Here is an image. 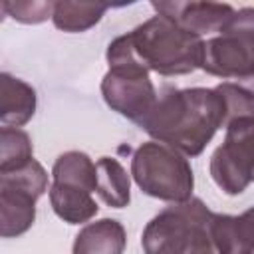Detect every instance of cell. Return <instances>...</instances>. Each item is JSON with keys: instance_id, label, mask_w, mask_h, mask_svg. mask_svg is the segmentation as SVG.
Returning <instances> with one entry per match:
<instances>
[{"instance_id": "cell-1", "label": "cell", "mask_w": 254, "mask_h": 254, "mask_svg": "<svg viewBox=\"0 0 254 254\" xmlns=\"http://www.w3.org/2000/svg\"><path fill=\"white\" fill-rule=\"evenodd\" d=\"M137 125L153 141L196 157L226 127V105L216 87H165Z\"/></svg>"}, {"instance_id": "cell-2", "label": "cell", "mask_w": 254, "mask_h": 254, "mask_svg": "<svg viewBox=\"0 0 254 254\" xmlns=\"http://www.w3.org/2000/svg\"><path fill=\"white\" fill-rule=\"evenodd\" d=\"M129 38L141 64L159 75H187L202 65L204 40L165 16H151L133 28Z\"/></svg>"}, {"instance_id": "cell-3", "label": "cell", "mask_w": 254, "mask_h": 254, "mask_svg": "<svg viewBox=\"0 0 254 254\" xmlns=\"http://www.w3.org/2000/svg\"><path fill=\"white\" fill-rule=\"evenodd\" d=\"M212 210L196 196L155 214L143 234L145 254H216L210 238Z\"/></svg>"}, {"instance_id": "cell-4", "label": "cell", "mask_w": 254, "mask_h": 254, "mask_svg": "<svg viewBox=\"0 0 254 254\" xmlns=\"http://www.w3.org/2000/svg\"><path fill=\"white\" fill-rule=\"evenodd\" d=\"M109 69L101 79V95L105 103L119 115L139 123L155 105L157 89L149 77V69L141 64L131 44L129 32L117 36L107 46Z\"/></svg>"}, {"instance_id": "cell-5", "label": "cell", "mask_w": 254, "mask_h": 254, "mask_svg": "<svg viewBox=\"0 0 254 254\" xmlns=\"http://www.w3.org/2000/svg\"><path fill=\"white\" fill-rule=\"evenodd\" d=\"M131 177L149 196L171 204L192 198L194 175L183 153L159 141L139 145L131 159Z\"/></svg>"}, {"instance_id": "cell-6", "label": "cell", "mask_w": 254, "mask_h": 254, "mask_svg": "<svg viewBox=\"0 0 254 254\" xmlns=\"http://www.w3.org/2000/svg\"><path fill=\"white\" fill-rule=\"evenodd\" d=\"M214 185L234 196L254 183V117H238L226 125L224 141L208 165Z\"/></svg>"}, {"instance_id": "cell-7", "label": "cell", "mask_w": 254, "mask_h": 254, "mask_svg": "<svg viewBox=\"0 0 254 254\" xmlns=\"http://www.w3.org/2000/svg\"><path fill=\"white\" fill-rule=\"evenodd\" d=\"M151 6L159 16L169 18L183 30L196 34L200 38L202 34H210V32L220 34L228 24V20L234 16V8L222 2L161 0V2H151Z\"/></svg>"}, {"instance_id": "cell-8", "label": "cell", "mask_w": 254, "mask_h": 254, "mask_svg": "<svg viewBox=\"0 0 254 254\" xmlns=\"http://www.w3.org/2000/svg\"><path fill=\"white\" fill-rule=\"evenodd\" d=\"M210 75L222 79H244L254 71V52L228 34H218L204 42L202 65Z\"/></svg>"}, {"instance_id": "cell-9", "label": "cell", "mask_w": 254, "mask_h": 254, "mask_svg": "<svg viewBox=\"0 0 254 254\" xmlns=\"http://www.w3.org/2000/svg\"><path fill=\"white\" fill-rule=\"evenodd\" d=\"M38 198L32 190L0 179V234L4 238H16L32 228Z\"/></svg>"}, {"instance_id": "cell-10", "label": "cell", "mask_w": 254, "mask_h": 254, "mask_svg": "<svg viewBox=\"0 0 254 254\" xmlns=\"http://www.w3.org/2000/svg\"><path fill=\"white\" fill-rule=\"evenodd\" d=\"M210 238L216 254L254 252V206L238 216L214 212L210 218Z\"/></svg>"}, {"instance_id": "cell-11", "label": "cell", "mask_w": 254, "mask_h": 254, "mask_svg": "<svg viewBox=\"0 0 254 254\" xmlns=\"http://www.w3.org/2000/svg\"><path fill=\"white\" fill-rule=\"evenodd\" d=\"M36 89L20 77L0 73V123L2 127L20 129L36 113Z\"/></svg>"}, {"instance_id": "cell-12", "label": "cell", "mask_w": 254, "mask_h": 254, "mask_svg": "<svg viewBox=\"0 0 254 254\" xmlns=\"http://www.w3.org/2000/svg\"><path fill=\"white\" fill-rule=\"evenodd\" d=\"M127 232L115 218H101L85 224L73 240V254H123Z\"/></svg>"}, {"instance_id": "cell-13", "label": "cell", "mask_w": 254, "mask_h": 254, "mask_svg": "<svg viewBox=\"0 0 254 254\" xmlns=\"http://www.w3.org/2000/svg\"><path fill=\"white\" fill-rule=\"evenodd\" d=\"M48 194H50V204H52L54 212L67 224L89 222L99 210L91 192L85 189H79V187L52 183Z\"/></svg>"}, {"instance_id": "cell-14", "label": "cell", "mask_w": 254, "mask_h": 254, "mask_svg": "<svg viewBox=\"0 0 254 254\" xmlns=\"http://www.w3.org/2000/svg\"><path fill=\"white\" fill-rule=\"evenodd\" d=\"M97 167V194L111 208H123L131 202V179L125 167L113 157H101Z\"/></svg>"}, {"instance_id": "cell-15", "label": "cell", "mask_w": 254, "mask_h": 254, "mask_svg": "<svg viewBox=\"0 0 254 254\" xmlns=\"http://www.w3.org/2000/svg\"><path fill=\"white\" fill-rule=\"evenodd\" d=\"M52 177L54 183L79 187L89 192L97 190V167L83 151L62 153L52 167Z\"/></svg>"}, {"instance_id": "cell-16", "label": "cell", "mask_w": 254, "mask_h": 254, "mask_svg": "<svg viewBox=\"0 0 254 254\" xmlns=\"http://www.w3.org/2000/svg\"><path fill=\"white\" fill-rule=\"evenodd\" d=\"M107 8L109 4L105 2H56L52 22L62 32L77 34L93 28L103 18Z\"/></svg>"}, {"instance_id": "cell-17", "label": "cell", "mask_w": 254, "mask_h": 254, "mask_svg": "<svg viewBox=\"0 0 254 254\" xmlns=\"http://www.w3.org/2000/svg\"><path fill=\"white\" fill-rule=\"evenodd\" d=\"M0 141H2V151H0V175L10 173L16 169H22L34 159V145L32 139L26 131L22 129H10L2 127L0 129Z\"/></svg>"}, {"instance_id": "cell-18", "label": "cell", "mask_w": 254, "mask_h": 254, "mask_svg": "<svg viewBox=\"0 0 254 254\" xmlns=\"http://www.w3.org/2000/svg\"><path fill=\"white\" fill-rule=\"evenodd\" d=\"M226 105V125L238 117H254V97L238 83L222 81L216 85Z\"/></svg>"}, {"instance_id": "cell-19", "label": "cell", "mask_w": 254, "mask_h": 254, "mask_svg": "<svg viewBox=\"0 0 254 254\" xmlns=\"http://www.w3.org/2000/svg\"><path fill=\"white\" fill-rule=\"evenodd\" d=\"M56 2H2V12L22 24H40L52 18Z\"/></svg>"}, {"instance_id": "cell-20", "label": "cell", "mask_w": 254, "mask_h": 254, "mask_svg": "<svg viewBox=\"0 0 254 254\" xmlns=\"http://www.w3.org/2000/svg\"><path fill=\"white\" fill-rule=\"evenodd\" d=\"M220 34H228L236 38L240 44H244L248 50L254 52V8L246 6L234 10V16L228 20V24Z\"/></svg>"}, {"instance_id": "cell-21", "label": "cell", "mask_w": 254, "mask_h": 254, "mask_svg": "<svg viewBox=\"0 0 254 254\" xmlns=\"http://www.w3.org/2000/svg\"><path fill=\"white\" fill-rule=\"evenodd\" d=\"M236 83H238V85H242V87H244V89H246V91H248V93L254 97V71H252L250 75H246L244 79L236 81Z\"/></svg>"}, {"instance_id": "cell-22", "label": "cell", "mask_w": 254, "mask_h": 254, "mask_svg": "<svg viewBox=\"0 0 254 254\" xmlns=\"http://www.w3.org/2000/svg\"><path fill=\"white\" fill-rule=\"evenodd\" d=\"M252 254H254V252H252Z\"/></svg>"}]
</instances>
